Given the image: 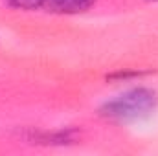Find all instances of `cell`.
<instances>
[{"label": "cell", "mask_w": 158, "mask_h": 156, "mask_svg": "<svg viewBox=\"0 0 158 156\" xmlns=\"http://www.w3.org/2000/svg\"><path fill=\"white\" fill-rule=\"evenodd\" d=\"M156 103H158L156 92L147 90V88H136V90H131V92L119 96L116 99L109 101L101 109V112L109 117L123 119V121L138 119V117H143L149 112H153Z\"/></svg>", "instance_id": "6da1fadb"}, {"label": "cell", "mask_w": 158, "mask_h": 156, "mask_svg": "<svg viewBox=\"0 0 158 156\" xmlns=\"http://www.w3.org/2000/svg\"><path fill=\"white\" fill-rule=\"evenodd\" d=\"M94 0H46L44 6H48L55 13H81L92 6Z\"/></svg>", "instance_id": "7a4b0ae2"}, {"label": "cell", "mask_w": 158, "mask_h": 156, "mask_svg": "<svg viewBox=\"0 0 158 156\" xmlns=\"http://www.w3.org/2000/svg\"><path fill=\"white\" fill-rule=\"evenodd\" d=\"M13 7H19V9H35L44 6L46 0H7Z\"/></svg>", "instance_id": "3957f363"}]
</instances>
